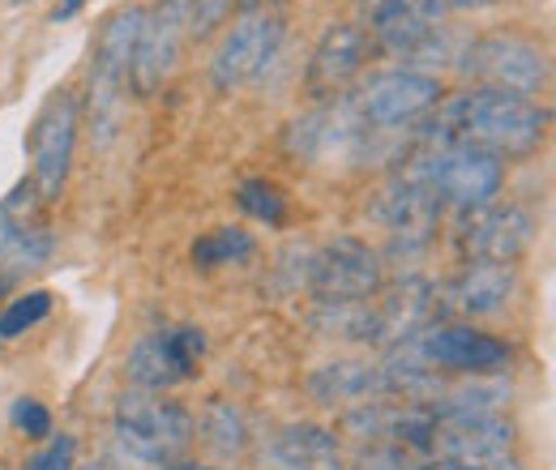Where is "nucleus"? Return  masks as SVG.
<instances>
[{"instance_id":"nucleus-9","label":"nucleus","mask_w":556,"mask_h":470,"mask_svg":"<svg viewBox=\"0 0 556 470\" xmlns=\"http://www.w3.org/2000/svg\"><path fill=\"white\" fill-rule=\"evenodd\" d=\"M77 125H81V112H77V94L73 90H56L43 112L35 116V129H30V185L43 202H56L65 193V180H70L73 167V150H77Z\"/></svg>"},{"instance_id":"nucleus-8","label":"nucleus","mask_w":556,"mask_h":470,"mask_svg":"<svg viewBox=\"0 0 556 470\" xmlns=\"http://www.w3.org/2000/svg\"><path fill=\"white\" fill-rule=\"evenodd\" d=\"M282 17L266 13V9H249L231 30L227 39L218 43L214 61H210V81L214 90L231 94V90H244V86H257L270 68L278 65V52H282Z\"/></svg>"},{"instance_id":"nucleus-27","label":"nucleus","mask_w":556,"mask_h":470,"mask_svg":"<svg viewBox=\"0 0 556 470\" xmlns=\"http://www.w3.org/2000/svg\"><path fill=\"white\" fill-rule=\"evenodd\" d=\"M240 209L253 214V218H262V223H270V227H278L287 218V198L278 193L270 180H244L240 185Z\"/></svg>"},{"instance_id":"nucleus-23","label":"nucleus","mask_w":556,"mask_h":470,"mask_svg":"<svg viewBox=\"0 0 556 470\" xmlns=\"http://www.w3.org/2000/svg\"><path fill=\"white\" fill-rule=\"evenodd\" d=\"M253 236L249 231H240V227H214L206 231L198 244H193V266L198 269H218V266H240V262H249L253 257Z\"/></svg>"},{"instance_id":"nucleus-25","label":"nucleus","mask_w":556,"mask_h":470,"mask_svg":"<svg viewBox=\"0 0 556 470\" xmlns=\"http://www.w3.org/2000/svg\"><path fill=\"white\" fill-rule=\"evenodd\" d=\"M159 4L180 22L185 39H189V35L202 39V35H210L214 26H223V17L231 13L236 0H159Z\"/></svg>"},{"instance_id":"nucleus-35","label":"nucleus","mask_w":556,"mask_h":470,"mask_svg":"<svg viewBox=\"0 0 556 470\" xmlns=\"http://www.w3.org/2000/svg\"><path fill=\"white\" fill-rule=\"evenodd\" d=\"M81 470H103V467H81Z\"/></svg>"},{"instance_id":"nucleus-15","label":"nucleus","mask_w":556,"mask_h":470,"mask_svg":"<svg viewBox=\"0 0 556 470\" xmlns=\"http://www.w3.org/2000/svg\"><path fill=\"white\" fill-rule=\"evenodd\" d=\"M372 52H377V48H372V39L364 35L359 22H334V26L317 39V48H313V56H308L304 90H308L313 99H334V94H343L351 81L368 68V56H372Z\"/></svg>"},{"instance_id":"nucleus-3","label":"nucleus","mask_w":556,"mask_h":470,"mask_svg":"<svg viewBox=\"0 0 556 470\" xmlns=\"http://www.w3.org/2000/svg\"><path fill=\"white\" fill-rule=\"evenodd\" d=\"M198 436L193 415L180 403H172L167 394H150V390H129L116 403V441L129 458H138L146 467H172L189 454Z\"/></svg>"},{"instance_id":"nucleus-30","label":"nucleus","mask_w":556,"mask_h":470,"mask_svg":"<svg viewBox=\"0 0 556 470\" xmlns=\"http://www.w3.org/2000/svg\"><path fill=\"white\" fill-rule=\"evenodd\" d=\"M492 4H505V0H450V13H480Z\"/></svg>"},{"instance_id":"nucleus-28","label":"nucleus","mask_w":556,"mask_h":470,"mask_svg":"<svg viewBox=\"0 0 556 470\" xmlns=\"http://www.w3.org/2000/svg\"><path fill=\"white\" fill-rule=\"evenodd\" d=\"M9 419H13V428L17 432H26V436H52V410L43 403H35V398H17L13 410H9Z\"/></svg>"},{"instance_id":"nucleus-33","label":"nucleus","mask_w":556,"mask_h":470,"mask_svg":"<svg viewBox=\"0 0 556 470\" xmlns=\"http://www.w3.org/2000/svg\"><path fill=\"white\" fill-rule=\"evenodd\" d=\"M159 470H210V467H180V462H172V467H159Z\"/></svg>"},{"instance_id":"nucleus-5","label":"nucleus","mask_w":556,"mask_h":470,"mask_svg":"<svg viewBox=\"0 0 556 470\" xmlns=\"http://www.w3.org/2000/svg\"><path fill=\"white\" fill-rule=\"evenodd\" d=\"M407 176L419 180L441 205H454L463 214H480L501 198L505 163L476 150V145H432L428 154H419Z\"/></svg>"},{"instance_id":"nucleus-7","label":"nucleus","mask_w":556,"mask_h":470,"mask_svg":"<svg viewBox=\"0 0 556 470\" xmlns=\"http://www.w3.org/2000/svg\"><path fill=\"white\" fill-rule=\"evenodd\" d=\"M364 35L372 48L419 65L450 35V0H364Z\"/></svg>"},{"instance_id":"nucleus-26","label":"nucleus","mask_w":556,"mask_h":470,"mask_svg":"<svg viewBox=\"0 0 556 470\" xmlns=\"http://www.w3.org/2000/svg\"><path fill=\"white\" fill-rule=\"evenodd\" d=\"M48 313H52V291H26V295L9 300L4 313H0V342H13L26 330H35Z\"/></svg>"},{"instance_id":"nucleus-2","label":"nucleus","mask_w":556,"mask_h":470,"mask_svg":"<svg viewBox=\"0 0 556 470\" xmlns=\"http://www.w3.org/2000/svg\"><path fill=\"white\" fill-rule=\"evenodd\" d=\"M441 94H445L441 77L428 68H381V73H368L343 103L364 129L386 137L424 125L428 112L441 107Z\"/></svg>"},{"instance_id":"nucleus-24","label":"nucleus","mask_w":556,"mask_h":470,"mask_svg":"<svg viewBox=\"0 0 556 470\" xmlns=\"http://www.w3.org/2000/svg\"><path fill=\"white\" fill-rule=\"evenodd\" d=\"M202 432H206V445L218 454H244L249 445V428H244V415L231 403H214L202 415Z\"/></svg>"},{"instance_id":"nucleus-17","label":"nucleus","mask_w":556,"mask_h":470,"mask_svg":"<svg viewBox=\"0 0 556 470\" xmlns=\"http://www.w3.org/2000/svg\"><path fill=\"white\" fill-rule=\"evenodd\" d=\"M180 48H185V30L180 22L159 4V9H146V22H141L138 48H134V68H129V86L138 94H154L172 68L180 61Z\"/></svg>"},{"instance_id":"nucleus-22","label":"nucleus","mask_w":556,"mask_h":470,"mask_svg":"<svg viewBox=\"0 0 556 470\" xmlns=\"http://www.w3.org/2000/svg\"><path fill=\"white\" fill-rule=\"evenodd\" d=\"M313 330L321 338H343V342H381L377 326V304H317V313L308 317Z\"/></svg>"},{"instance_id":"nucleus-12","label":"nucleus","mask_w":556,"mask_h":470,"mask_svg":"<svg viewBox=\"0 0 556 470\" xmlns=\"http://www.w3.org/2000/svg\"><path fill=\"white\" fill-rule=\"evenodd\" d=\"M43 198L35 193L30 180H22L4 202H0V274H30L48 266L56 253L52 227L43 218Z\"/></svg>"},{"instance_id":"nucleus-34","label":"nucleus","mask_w":556,"mask_h":470,"mask_svg":"<svg viewBox=\"0 0 556 470\" xmlns=\"http://www.w3.org/2000/svg\"><path fill=\"white\" fill-rule=\"evenodd\" d=\"M244 4H249V9H262V4H270V0H244Z\"/></svg>"},{"instance_id":"nucleus-10","label":"nucleus","mask_w":556,"mask_h":470,"mask_svg":"<svg viewBox=\"0 0 556 470\" xmlns=\"http://www.w3.org/2000/svg\"><path fill=\"white\" fill-rule=\"evenodd\" d=\"M308 291L317 295V304H364V300H377V291H381V257L364 240L339 236L334 244H326L308 262Z\"/></svg>"},{"instance_id":"nucleus-11","label":"nucleus","mask_w":556,"mask_h":470,"mask_svg":"<svg viewBox=\"0 0 556 470\" xmlns=\"http://www.w3.org/2000/svg\"><path fill=\"white\" fill-rule=\"evenodd\" d=\"M206 351V334L198 326H172V330H150L134 342L129 359H125V377L150 390V394H163L180 381H189L198 372V359Z\"/></svg>"},{"instance_id":"nucleus-20","label":"nucleus","mask_w":556,"mask_h":470,"mask_svg":"<svg viewBox=\"0 0 556 470\" xmlns=\"http://www.w3.org/2000/svg\"><path fill=\"white\" fill-rule=\"evenodd\" d=\"M509 295H514V266H496V262H471L450 287V304L463 317H492L509 304Z\"/></svg>"},{"instance_id":"nucleus-21","label":"nucleus","mask_w":556,"mask_h":470,"mask_svg":"<svg viewBox=\"0 0 556 470\" xmlns=\"http://www.w3.org/2000/svg\"><path fill=\"white\" fill-rule=\"evenodd\" d=\"M275 458L282 470H343V454L334 432L326 428H287L275 441Z\"/></svg>"},{"instance_id":"nucleus-31","label":"nucleus","mask_w":556,"mask_h":470,"mask_svg":"<svg viewBox=\"0 0 556 470\" xmlns=\"http://www.w3.org/2000/svg\"><path fill=\"white\" fill-rule=\"evenodd\" d=\"M412 470H471V467H463V462H450V458H437V462H424V467H412Z\"/></svg>"},{"instance_id":"nucleus-6","label":"nucleus","mask_w":556,"mask_h":470,"mask_svg":"<svg viewBox=\"0 0 556 470\" xmlns=\"http://www.w3.org/2000/svg\"><path fill=\"white\" fill-rule=\"evenodd\" d=\"M458 65L492 90H509V94H522V99L544 94L548 81H553L548 52L535 39H522V35H509V30L480 35L476 43H467Z\"/></svg>"},{"instance_id":"nucleus-18","label":"nucleus","mask_w":556,"mask_h":470,"mask_svg":"<svg viewBox=\"0 0 556 470\" xmlns=\"http://www.w3.org/2000/svg\"><path fill=\"white\" fill-rule=\"evenodd\" d=\"M372 218H377L390 236H399V240H407V244H424V240L437 231L441 202H437L419 180L399 176V180H390V185L377 193Z\"/></svg>"},{"instance_id":"nucleus-29","label":"nucleus","mask_w":556,"mask_h":470,"mask_svg":"<svg viewBox=\"0 0 556 470\" xmlns=\"http://www.w3.org/2000/svg\"><path fill=\"white\" fill-rule=\"evenodd\" d=\"M73 454H77V445H73V436H56L48 449H39L26 470H73Z\"/></svg>"},{"instance_id":"nucleus-16","label":"nucleus","mask_w":556,"mask_h":470,"mask_svg":"<svg viewBox=\"0 0 556 470\" xmlns=\"http://www.w3.org/2000/svg\"><path fill=\"white\" fill-rule=\"evenodd\" d=\"M535 240V218L522 205H488L467 227V253L471 262H496L514 266Z\"/></svg>"},{"instance_id":"nucleus-4","label":"nucleus","mask_w":556,"mask_h":470,"mask_svg":"<svg viewBox=\"0 0 556 470\" xmlns=\"http://www.w3.org/2000/svg\"><path fill=\"white\" fill-rule=\"evenodd\" d=\"M141 22H146V4H129V9L112 13L99 30V43H94V56H90V125H94L99 145L112 141L121 129Z\"/></svg>"},{"instance_id":"nucleus-1","label":"nucleus","mask_w":556,"mask_h":470,"mask_svg":"<svg viewBox=\"0 0 556 470\" xmlns=\"http://www.w3.org/2000/svg\"><path fill=\"white\" fill-rule=\"evenodd\" d=\"M432 145H476L492 158H527L548 137V112L535 99L476 86L432 116Z\"/></svg>"},{"instance_id":"nucleus-13","label":"nucleus","mask_w":556,"mask_h":470,"mask_svg":"<svg viewBox=\"0 0 556 470\" xmlns=\"http://www.w3.org/2000/svg\"><path fill=\"white\" fill-rule=\"evenodd\" d=\"M416 346L428 368L458 372V377H505L509 368V346L501 338L484 334L476 326H428L416 334Z\"/></svg>"},{"instance_id":"nucleus-32","label":"nucleus","mask_w":556,"mask_h":470,"mask_svg":"<svg viewBox=\"0 0 556 470\" xmlns=\"http://www.w3.org/2000/svg\"><path fill=\"white\" fill-rule=\"evenodd\" d=\"M77 9H81V0H65V4H61V9H56V22H65V17H73V13H77Z\"/></svg>"},{"instance_id":"nucleus-19","label":"nucleus","mask_w":556,"mask_h":470,"mask_svg":"<svg viewBox=\"0 0 556 470\" xmlns=\"http://www.w3.org/2000/svg\"><path fill=\"white\" fill-rule=\"evenodd\" d=\"M308 394L321 406H364L386 394V377L368 359H330L308 377Z\"/></svg>"},{"instance_id":"nucleus-14","label":"nucleus","mask_w":556,"mask_h":470,"mask_svg":"<svg viewBox=\"0 0 556 470\" xmlns=\"http://www.w3.org/2000/svg\"><path fill=\"white\" fill-rule=\"evenodd\" d=\"M432 454L471 470H522L505 419H450V423L437 419Z\"/></svg>"}]
</instances>
